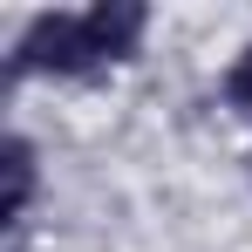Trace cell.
I'll list each match as a JSON object with an SVG mask.
<instances>
[{
  "instance_id": "obj_1",
  "label": "cell",
  "mask_w": 252,
  "mask_h": 252,
  "mask_svg": "<svg viewBox=\"0 0 252 252\" xmlns=\"http://www.w3.org/2000/svg\"><path fill=\"white\" fill-rule=\"evenodd\" d=\"M95 68H102V48L89 34V14H68V7L34 14L21 28L14 55H7V75L14 82L21 75H62V82H75V75H95Z\"/></svg>"
},
{
  "instance_id": "obj_2",
  "label": "cell",
  "mask_w": 252,
  "mask_h": 252,
  "mask_svg": "<svg viewBox=\"0 0 252 252\" xmlns=\"http://www.w3.org/2000/svg\"><path fill=\"white\" fill-rule=\"evenodd\" d=\"M82 14H89L95 48H102V68L136 62V48H143V34H150V7H143V0H95V7H82Z\"/></svg>"
},
{
  "instance_id": "obj_3",
  "label": "cell",
  "mask_w": 252,
  "mask_h": 252,
  "mask_svg": "<svg viewBox=\"0 0 252 252\" xmlns=\"http://www.w3.org/2000/svg\"><path fill=\"white\" fill-rule=\"evenodd\" d=\"M0 170H7V225H21L28 205H34V191H41V157H34V143L28 136H7V150H0Z\"/></svg>"
},
{
  "instance_id": "obj_4",
  "label": "cell",
  "mask_w": 252,
  "mask_h": 252,
  "mask_svg": "<svg viewBox=\"0 0 252 252\" xmlns=\"http://www.w3.org/2000/svg\"><path fill=\"white\" fill-rule=\"evenodd\" d=\"M218 95H225V109H239V116H252V41L232 55V68L218 75Z\"/></svg>"
},
{
  "instance_id": "obj_5",
  "label": "cell",
  "mask_w": 252,
  "mask_h": 252,
  "mask_svg": "<svg viewBox=\"0 0 252 252\" xmlns=\"http://www.w3.org/2000/svg\"><path fill=\"white\" fill-rule=\"evenodd\" d=\"M14 252H21V246H14Z\"/></svg>"
}]
</instances>
